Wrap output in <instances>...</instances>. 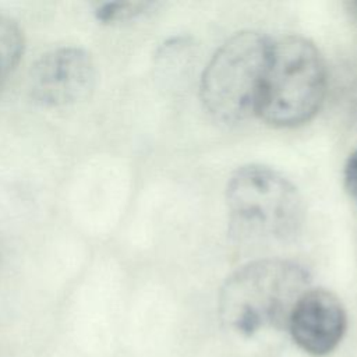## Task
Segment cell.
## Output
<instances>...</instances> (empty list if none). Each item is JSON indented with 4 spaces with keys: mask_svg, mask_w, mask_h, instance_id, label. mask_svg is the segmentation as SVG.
<instances>
[{
    "mask_svg": "<svg viewBox=\"0 0 357 357\" xmlns=\"http://www.w3.org/2000/svg\"><path fill=\"white\" fill-rule=\"evenodd\" d=\"M308 289L310 273L297 262H250L225 282L219 294V314L230 329L244 336L266 328H282Z\"/></svg>",
    "mask_w": 357,
    "mask_h": 357,
    "instance_id": "6da1fadb",
    "label": "cell"
},
{
    "mask_svg": "<svg viewBox=\"0 0 357 357\" xmlns=\"http://www.w3.org/2000/svg\"><path fill=\"white\" fill-rule=\"evenodd\" d=\"M226 202L230 233L241 240L289 241L304 222L297 188L268 166L238 167L229 178Z\"/></svg>",
    "mask_w": 357,
    "mask_h": 357,
    "instance_id": "7a4b0ae2",
    "label": "cell"
},
{
    "mask_svg": "<svg viewBox=\"0 0 357 357\" xmlns=\"http://www.w3.org/2000/svg\"><path fill=\"white\" fill-rule=\"evenodd\" d=\"M326 71L321 53L303 36H286L271 46L257 114L275 127H296L321 107Z\"/></svg>",
    "mask_w": 357,
    "mask_h": 357,
    "instance_id": "3957f363",
    "label": "cell"
},
{
    "mask_svg": "<svg viewBox=\"0 0 357 357\" xmlns=\"http://www.w3.org/2000/svg\"><path fill=\"white\" fill-rule=\"evenodd\" d=\"M272 42L255 31H241L212 56L201 77V100L222 123L257 114Z\"/></svg>",
    "mask_w": 357,
    "mask_h": 357,
    "instance_id": "277c9868",
    "label": "cell"
},
{
    "mask_svg": "<svg viewBox=\"0 0 357 357\" xmlns=\"http://www.w3.org/2000/svg\"><path fill=\"white\" fill-rule=\"evenodd\" d=\"M96 68L81 47L63 46L45 53L32 66L28 79L31 99L45 107H60L88 98L95 86Z\"/></svg>",
    "mask_w": 357,
    "mask_h": 357,
    "instance_id": "5b68a950",
    "label": "cell"
},
{
    "mask_svg": "<svg viewBox=\"0 0 357 357\" xmlns=\"http://www.w3.org/2000/svg\"><path fill=\"white\" fill-rule=\"evenodd\" d=\"M286 326L301 350L319 357L333 351L342 342L347 315L333 293L308 289L294 304Z\"/></svg>",
    "mask_w": 357,
    "mask_h": 357,
    "instance_id": "8992f818",
    "label": "cell"
},
{
    "mask_svg": "<svg viewBox=\"0 0 357 357\" xmlns=\"http://www.w3.org/2000/svg\"><path fill=\"white\" fill-rule=\"evenodd\" d=\"M24 52V35L15 21L0 15V88L17 67Z\"/></svg>",
    "mask_w": 357,
    "mask_h": 357,
    "instance_id": "52a82bcc",
    "label": "cell"
},
{
    "mask_svg": "<svg viewBox=\"0 0 357 357\" xmlns=\"http://www.w3.org/2000/svg\"><path fill=\"white\" fill-rule=\"evenodd\" d=\"M152 3L148 1H107L99 4L95 10L96 18L103 22L130 20L146 11Z\"/></svg>",
    "mask_w": 357,
    "mask_h": 357,
    "instance_id": "ba28073f",
    "label": "cell"
},
{
    "mask_svg": "<svg viewBox=\"0 0 357 357\" xmlns=\"http://www.w3.org/2000/svg\"><path fill=\"white\" fill-rule=\"evenodd\" d=\"M344 187L351 197V199L357 204V149L349 156L344 166Z\"/></svg>",
    "mask_w": 357,
    "mask_h": 357,
    "instance_id": "9c48e42d",
    "label": "cell"
},
{
    "mask_svg": "<svg viewBox=\"0 0 357 357\" xmlns=\"http://www.w3.org/2000/svg\"><path fill=\"white\" fill-rule=\"evenodd\" d=\"M349 6V13L353 17V20L357 22V1H351L347 4Z\"/></svg>",
    "mask_w": 357,
    "mask_h": 357,
    "instance_id": "30bf717a",
    "label": "cell"
}]
</instances>
